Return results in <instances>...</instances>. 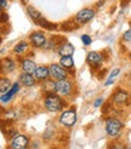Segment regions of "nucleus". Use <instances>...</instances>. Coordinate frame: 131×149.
I'll use <instances>...</instances> for the list:
<instances>
[{
    "label": "nucleus",
    "mask_w": 131,
    "mask_h": 149,
    "mask_svg": "<svg viewBox=\"0 0 131 149\" xmlns=\"http://www.w3.org/2000/svg\"><path fill=\"white\" fill-rule=\"evenodd\" d=\"M64 105H65V102L63 101V99L59 94L51 93V94H48L45 99V107L49 112H59L63 109Z\"/></svg>",
    "instance_id": "1"
},
{
    "label": "nucleus",
    "mask_w": 131,
    "mask_h": 149,
    "mask_svg": "<svg viewBox=\"0 0 131 149\" xmlns=\"http://www.w3.org/2000/svg\"><path fill=\"white\" fill-rule=\"evenodd\" d=\"M121 129H123V123L116 118H109L106 120V132L111 137L119 136Z\"/></svg>",
    "instance_id": "2"
},
{
    "label": "nucleus",
    "mask_w": 131,
    "mask_h": 149,
    "mask_svg": "<svg viewBox=\"0 0 131 149\" xmlns=\"http://www.w3.org/2000/svg\"><path fill=\"white\" fill-rule=\"evenodd\" d=\"M55 93L60 96H69L72 93V82L64 78L55 82Z\"/></svg>",
    "instance_id": "3"
},
{
    "label": "nucleus",
    "mask_w": 131,
    "mask_h": 149,
    "mask_svg": "<svg viewBox=\"0 0 131 149\" xmlns=\"http://www.w3.org/2000/svg\"><path fill=\"white\" fill-rule=\"evenodd\" d=\"M76 120H77V116H76V112L75 109H68V111H64L60 118H59V122L60 124H63L64 126L66 127H71L76 124Z\"/></svg>",
    "instance_id": "4"
},
{
    "label": "nucleus",
    "mask_w": 131,
    "mask_h": 149,
    "mask_svg": "<svg viewBox=\"0 0 131 149\" xmlns=\"http://www.w3.org/2000/svg\"><path fill=\"white\" fill-rule=\"evenodd\" d=\"M95 16V11L91 10V8H83V10L78 11L76 15V22L78 24H84L88 23L89 21H91Z\"/></svg>",
    "instance_id": "5"
},
{
    "label": "nucleus",
    "mask_w": 131,
    "mask_h": 149,
    "mask_svg": "<svg viewBox=\"0 0 131 149\" xmlns=\"http://www.w3.org/2000/svg\"><path fill=\"white\" fill-rule=\"evenodd\" d=\"M49 70H51V74L52 77L55 78V79H64L68 77V72L65 70L64 66H61L60 64H52L49 66Z\"/></svg>",
    "instance_id": "6"
},
{
    "label": "nucleus",
    "mask_w": 131,
    "mask_h": 149,
    "mask_svg": "<svg viewBox=\"0 0 131 149\" xmlns=\"http://www.w3.org/2000/svg\"><path fill=\"white\" fill-rule=\"evenodd\" d=\"M102 60H104V58H102V55L98 52H89L87 55V61L93 69L100 68Z\"/></svg>",
    "instance_id": "7"
},
{
    "label": "nucleus",
    "mask_w": 131,
    "mask_h": 149,
    "mask_svg": "<svg viewBox=\"0 0 131 149\" xmlns=\"http://www.w3.org/2000/svg\"><path fill=\"white\" fill-rule=\"evenodd\" d=\"M29 144V138L24 135H17L16 137L12 138L11 147L15 149H24Z\"/></svg>",
    "instance_id": "8"
},
{
    "label": "nucleus",
    "mask_w": 131,
    "mask_h": 149,
    "mask_svg": "<svg viewBox=\"0 0 131 149\" xmlns=\"http://www.w3.org/2000/svg\"><path fill=\"white\" fill-rule=\"evenodd\" d=\"M20 88H21V86H20V83L18 82H16V83H13L12 84V87L8 89L6 93H4V94H1V96H0V101L1 102H4V104H6V102H8L10 101L13 96H15V94L16 93L20 90Z\"/></svg>",
    "instance_id": "9"
},
{
    "label": "nucleus",
    "mask_w": 131,
    "mask_h": 149,
    "mask_svg": "<svg viewBox=\"0 0 131 149\" xmlns=\"http://www.w3.org/2000/svg\"><path fill=\"white\" fill-rule=\"evenodd\" d=\"M30 42L33 43L34 47H45L46 45V37L42 33L35 31L30 35Z\"/></svg>",
    "instance_id": "10"
},
{
    "label": "nucleus",
    "mask_w": 131,
    "mask_h": 149,
    "mask_svg": "<svg viewBox=\"0 0 131 149\" xmlns=\"http://www.w3.org/2000/svg\"><path fill=\"white\" fill-rule=\"evenodd\" d=\"M16 68L15 61L10 58H4L0 60V73H8Z\"/></svg>",
    "instance_id": "11"
},
{
    "label": "nucleus",
    "mask_w": 131,
    "mask_h": 149,
    "mask_svg": "<svg viewBox=\"0 0 131 149\" xmlns=\"http://www.w3.org/2000/svg\"><path fill=\"white\" fill-rule=\"evenodd\" d=\"M51 74V70L47 66H40V68H36L35 72H34V76L37 81H45L49 77Z\"/></svg>",
    "instance_id": "12"
},
{
    "label": "nucleus",
    "mask_w": 131,
    "mask_h": 149,
    "mask_svg": "<svg viewBox=\"0 0 131 149\" xmlns=\"http://www.w3.org/2000/svg\"><path fill=\"white\" fill-rule=\"evenodd\" d=\"M35 76H33V73L29 72H24L20 74V82L24 87H33L35 84Z\"/></svg>",
    "instance_id": "13"
},
{
    "label": "nucleus",
    "mask_w": 131,
    "mask_h": 149,
    "mask_svg": "<svg viewBox=\"0 0 131 149\" xmlns=\"http://www.w3.org/2000/svg\"><path fill=\"white\" fill-rule=\"evenodd\" d=\"M73 52H75V47L70 42L61 43L58 48V53L60 54V57H64V55H72Z\"/></svg>",
    "instance_id": "14"
},
{
    "label": "nucleus",
    "mask_w": 131,
    "mask_h": 149,
    "mask_svg": "<svg viewBox=\"0 0 131 149\" xmlns=\"http://www.w3.org/2000/svg\"><path fill=\"white\" fill-rule=\"evenodd\" d=\"M129 99V94L124 90H118L114 93L113 97H112V101L114 104H126Z\"/></svg>",
    "instance_id": "15"
},
{
    "label": "nucleus",
    "mask_w": 131,
    "mask_h": 149,
    "mask_svg": "<svg viewBox=\"0 0 131 149\" xmlns=\"http://www.w3.org/2000/svg\"><path fill=\"white\" fill-rule=\"evenodd\" d=\"M22 69L24 72L34 73L36 70V64L30 59H24V60H22Z\"/></svg>",
    "instance_id": "16"
},
{
    "label": "nucleus",
    "mask_w": 131,
    "mask_h": 149,
    "mask_svg": "<svg viewBox=\"0 0 131 149\" xmlns=\"http://www.w3.org/2000/svg\"><path fill=\"white\" fill-rule=\"evenodd\" d=\"M37 25H40L42 28H45V29H47V30H54V29H57V24H53V23H49L47 19H45L43 17H41L39 21H36L35 22Z\"/></svg>",
    "instance_id": "17"
},
{
    "label": "nucleus",
    "mask_w": 131,
    "mask_h": 149,
    "mask_svg": "<svg viewBox=\"0 0 131 149\" xmlns=\"http://www.w3.org/2000/svg\"><path fill=\"white\" fill-rule=\"evenodd\" d=\"M42 89L45 93H47V94L55 93V82H53L51 79H45V82L42 83Z\"/></svg>",
    "instance_id": "18"
},
{
    "label": "nucleus",
    "mask_w": 131,
    "mask_h": 149,
    "mask_svg": "<svg viewBox=\"0 0 131 149\" xmlns=\"http://www.w3.org/2000/svg\"><path fill=\"white\" fill-rule=\"evenodd\" d=\"M59 64L61 65V66H64L65 69H72V68H73L72 55H64V57H61Z\"/></svg>",
    "instance_id": "19"
},
{
    "label": "nucleus",
    "mask_w": 131,
    "mask_h": 149,
    "mask_svg": "<svg viewBox=\"0 0 131 149\" xmlns=\"http://www.w3.org/2000/svg\"><path fill=\"white\" fill-rule=\"evenodd\" d=\"M12 87L11 81L6 77H0V94H4Z\"/></svg>",
    "instance_id": "20"
},
{
    "label": "nucleus",
    "mask_w": 131,
    "mask_h": 149,
    "mask_svg": "<svg viewBox=\"0 0 131 149\" xmlns=\"http://www.w3.org/2000/svg\"><path fill=\"white\" fill-rule=\"evenodd\" d=\"M26 12H28V15H29L30 17H31V19L34 21V22H36V21H39L40 18L42 17V15L36 10V8H34L33 6H29L26 8Z\"/></svg>",
    "instance_id": "21"
},
{
    "label": "nucleus",
    "mask_w": 131,
    "mask_h": 149,
    "mask_svg": "<svg viewBox=\"0 0 131 149\" xmlns=\"http://www.w3.org/2000/svg\"><path fill=\"white\" fill-rule=\"evenodd\" d=\"M28 45L25 41H22V42H20V43H17L16 46H15V48H13V52L16 53V54H23L26 49H28Z\"/></svg>",
    "instance_id": "22"
},
{
    "label": "nucleus",
    "mask_w": 131,
    "mask_h": 149,
    "mask_svg": "<svg viewBox=\"0 0 131 149\" xmlns=\"http://www.w3.org/2000/svg\"><path fill=\"white\" fill-rule=\"evenodd\" d=\"M119 73H120V69H114L113 71L109 73V76H108V78H107V81H106V83H105V86L107 87V86L113 84L114 79L118 77V74H119Z\"/></svg>",
    "instance_id": "23"
},
{
    "label": "nucleus",
    "mask_w": 131,
    "mask_h": 149,
    "mask_svg": "<svg viewBox=\"0 0 131 149\" xmlns=\"http://www.w3.org/2000/svg\"><path fill=\"white\" fill-rule=\"evenodd\" d=\"M81 40H82V42H83L84 46H89L91 43V37L89 35H82L81 36Z\"/></svg>",
    "instance_id": "24"
},
{
    "label": "nucleus",
    "mask_w": 131,
    "mask_h": 149,
    "mask_svg": "<svg viewBox=\"0 0 131 149\" xmlns=\"http://www.w3.org/2000/svg\"><path fill=\"white\" fill-rule=\"evenodd\" d=\"M123 40H124V41H131V29H129V30H126V31L124 33Z\"/></svg>",
    "instance_id": "25"
},
{
    "label": "nucleus",
    "mask_w": 131,
    "mask_h": 149,
    "mask_svg": "<svg viewBox=\"0 0 131 149\" xmlns=\"http://www.w3.org/2000/svg\"><path fill=\"white\" fill-rule=\"evenodd\" d=\"M7 21H8L7 13H0V23L4 24V23H7Z\"/></svg>",
    "instance_id": "26"
},
{
    "label": "nucleus",
    "mask_w": 131,
    "mask_h": 149,
    "mask_svg": "<svg viewBox=\"0 0 131 149\" xmlns=\"http://www.w3.org/2000/svg\"><path fill=\"white\" fill-rule=\"evenodd\" d=\"M102 102H104V99H102V97H100V99L95 100V104H94V107H100V106L102 105Z\"/></svg>",
    "instance_id": "27"
},
{
    "label": "nucleus",
    "mask_w": 131,
    "mask_h": 149,
    "mask_svg": "<svg viewBox=\"0 0 131 149\" xmlns=\"http://www.w3.org/2000/svg\"><path fill=\"white\" fill-rule=\"evenodd\" d=\"M7 6V0H0V7L5 8Z\"/></svg>",
    "instance_id": "28"
},
{
    "label": "nucleus",
    "mask_w": 131,
    "mask_h": 149,
    "mask_svg": "<svg viewBox=\"0 0 131 149\" xmlns=\"http://www.w3.org/2000/svg\"><path fill=\"white\" fill-rule=\"evenodd\" d=\"M105 72H106V70H102V71L100 72V73H101V74H100V76H99V78H100V79H101L102 77H104V76H105Z\"/></svg>",
    "instance_id": "29"
},
{
    "label": "nucleus",
    "mask_w": 131,
    "mask_h": 149,
    "mask_svg": "<svg viewBox=\"0 0 131 149\" xmlns=\"http://www.w3.org/2000/svg\"><path fill=\"white\" fill-rule=\"evenodd\" d=\"M104 3H105V0H101V1H99V3H98V6L100 7V6H101L102 4H104Z\"/></svg>",
    "instance_id": "30"
},
{
    "label": "nucleus",
    "mask_w": 131,
    "mask_h": 149,
    "mask_svg": "<svg viewBox=\"0 0 131 149\" xmlns=\"http://www.w3.org/2000/svg\"><path fill=\"white\" fill-rule=\"evenodd\" d=\"M0 11H1V7H0Z\"/></svg>",
    "instance_id": "31"
}]
</instances>
